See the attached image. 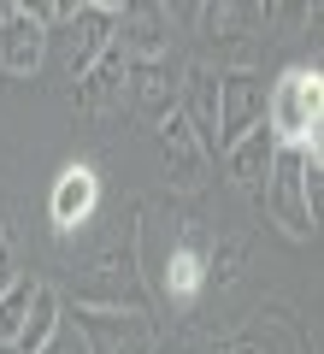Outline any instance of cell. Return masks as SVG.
<instances>
[{"label":"cell","instance_id":"obj_1","mask_svg":"<svg viewBox=\"0 0 324 354\" xmlns=\"http://www.w3.org/2000/svg\"><path fill=\"white\" fill-rule=\"evenodd\" d=\"M318 124H324V77H318V65H289L265 88V130H271L277 148L301 153V148H318Z\"/></svg>","mask_w":324,"mask_h":354},{"label":"cell","instance_id":"obj_2","mask_svg":"<svg viewBox=\"0 0 324 354\" xmlns=\"http://www.w3.org/2000/svg\"><path fill=\"white\" fill-rule=\"evenodd\" d=\"M113 30H118V0H88V6H71L65 24L48 30V53L59 59V71L71 77V83H83L88 65L113 48Z\"/></svg>","mask_w":324,"mask_h":354},{"label":"cell","instance_id":"obj_3","mask_svg":"<svg viewBox=\"0 0 324 354\" xmlns=\"http://www.w3.org/2000/svg\"><path fill=\"white\" fill-rule=\"evenodd\" d=\"M265 77L248 71V65H236V71H218V153L236 148L242 136H254V130L265 124Z\"/></svg>","mask_w":324,"mask_h":354},{"label":"cell","instance_id":"obj_4","mask_svg":"<svg viewBox=\"0 0 324 354\" xmlns=\"http://www.w3.org/2000/svg\"><path fill=\"white\" fill-rule=\"evenodd\" d=\"M48 65V30L24 12V0H0V71L36 77Z\"/></svg>","mask_w":324,"mask_h":354},{"label":"cell","instance_id":"obj_5","mask_svg":"<svg viewBox=\"0 0 324 354\" xmlns=\"http://www.w3.org/2000/svg\"><path fill=\"white\" fill-rule=\"evenodd\" d=\"M260 195L271 201L277 225H283L295 242H307L312 230H318V218L307 213V195H301V153L277 148V165H271V177H265V189H260Z\"/></svg>","mask_w":324,"mask_h":354},{"label":"cell","instance_id":"obj_6","mask_svg":"<svg viewBox=\"0 0 324 354\" xmlns=\"http://www.w3.org/2000/svg\"><path fill=\"white\" fill-rule=\"evenodd\" d=\"M177 83H183V71H177L171 59H130V71H124L130 106H136L142 118H153V124H165V118L177 113Z\"/></svg>","mask_w":324,"mask_h":354},{"label":"cell","instance_id":"obj_7","mask_svg":"<svg viewBox=\"0 0 324 354\" xmlns=\"http://www.w3.org/2000/svg\"><path fill=\"white\" fill-rule=\"evenodd\" d=\"M165 41H171V6H118L113 48L124 59H165Z\"/></svg>","mask_w":324,"mask_h":354},{"label":"cell","instance_id":"obj_8","mask_svg":"<svg viewBox=\"0 0 324 354\" xmlns=\"http://www.w3.org/2000/svg\"><path fill=\"white\" fill-rule=\"evenodd\" d=\"M177 118L195 130V142L207 153H218V71H183L177 83Z\"/></svg>","mask_w":324,"mask_h":354},{"label":"cell","instance_id":"obj_9","mask_svg":"<svg viewBox=\"0 0 324 354\" xmlns=\"http://www.w3.org/2000/svg\"><path fill=\"white\" fill-rule=\"evenodd\" d=\"M100 207V171L95 165H65L59 177H53V201H48V218H53V230H77V225H88V213Z\"/></svg>","mask_w":324,"mask_h":354},{"label":"cell","instance_id":"obj_10","mask_svg":"<svg viewBox=\"0 0 324 354\" xmlns=\"http://www.w3.org/2000/svg\"><path fill=\"white\" fill-rule=\"evenodd\" d=\"M77 337L88 354H148V330L142 313H95V307H77Z\"/></svg>","mask_w":324,"mask_h":354},{"label":"cell","instance_id":"obj_11","mask_svg":"<svg viewBox=\"0 0 324 354\" xmlns=\"http://www.w3.org/2000/svg\"><path fill=\"white\" fill-rule=\"evenodd\" d=\"M160 160H165V171H171V183H183V189H200V183H207V160L212 153L200 148L195 142V130L183 124V118H165L160 124Z\"/></svg>","mask_w":324,"mask_h":354},{"label":"cell","instance_id":"obj_12","mask_svg":"<svg viewBox=\"0 0 324 354\" xmlns=\"http://www.w3.org/2000/svg\"><path fill=\"white\" fill-rule=\"evenodd\" d=\"M124 71H130V59L118 48H106L95 65H88V77L77 83V113H88V118L113 113V106L124 101Z\"/></svg>","mask_w":324,"mask_h":354},{"label":"cell","instance_id":"obj_13","mask_svg":"<svg viewBox=\"0 0 324 354\" xmlns=\"http://www.w3.org/2000/svg\"><path fill=\"white\" fill-rule=\"evenodd\" d=\"M271 165H277V142H271V130H265V124L254 130V136H242L236 148H225V171H230V183H236V189H248V195L265 189Z\"/></svg>","mask_w":324,"mask_h":354},{"label":"cell","instance_id":"obj_14","mask_svg":"<svg viewBox=\"0 0 324 354\" xmlns=\"http://www.w3.org/2000/svg\"><path fill=\"white\" fill-rule=\"evenodd\" d=\"M59 330H65V301H59V290H48V283H41L36 301H30V319H24V330H18L12 348H18V354H41L53 337H59Z\"/></svg>","mask_w":324,"mask_h":354},{"label":"cell","instance_id":"obj_15","mask_svg":"<svg viewBox=\"0 0 324 354\" xmlns=\"http://www.w3.org/2000/svg\"><path fill=\"white\" fill-rule=\"evenodd\" d=\"M36 290H41V283L30 278V272L12 283V290H0V348H12V342H18V330H24V319H30V301H36Z\"/></svg>","mask_w":324,"mask_h":354},{"label":"cell","instance_id":"obj_16","mask_svg":"<svg viewBox=\"0 0 324 354\" xmlns=\"http://www.w3.org/2000/svg\"><path fill=\"white\" fill-rule=\"evenodd\" d=\"M207 30H212V41H236V24H254L260 18V6H207Z\"/></svg>","mask_w":324,"mask_h":354},{"label":"cell","instance_id":"obj_17","mask_svg":"<svg viewBox=\"0 0 324 354\" xmlns=\"http://www.w3.org/2000/svg\"><path fill=\"white\" fill-rule=\"evenodd\" d=\"M18 278H24V266H18V242H12V218H6V207H0V290H12Z\"/></svg>","mask_w":324,"mask_h":354},{"label":"cell","instance_id":"obj_18","mask_svg":"<svg viewBox=\"0 0 324 354\" xmlns=\"http://www.w3.org/2000/svg\"><path fill=\"white\" fill-rule=\"evenodd\" d=\"M24 12L36 18L41 30H53V24H65V12H71V0H24Z\"/></svg>","mask_w":324,"mask_h":354},{"label":"cell","instance_id":"obj_19","mask_svg":"<svg viewBox=\"0 0 324 354\" xmlns=\"http://www.w3.org/2000/svg\"><path fill=\"white\" fill-rule=\"evenodd\" d=\"M41 354H88V348H83V337H71V319H65V330H59V337H53Z\"/></svg>","mask_w":324,"mask_h":354},{"label":"cell","instance_id":"obj_20","mask_svg":"<svg viewBox=\"0 0 324 354\" xmlns=\"http://www.w3.org/2000/svg\"><path fill=\"white\" fill-rule=\"evenodd\" d=\"M0 354H18V348H0Z\"/></svg>","mask_w":324,"mask_h":354}]
</instances>
